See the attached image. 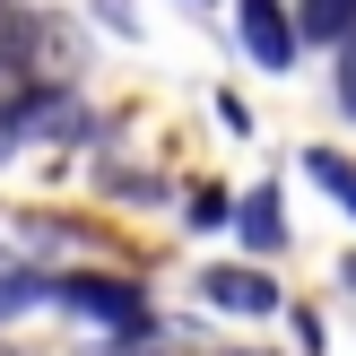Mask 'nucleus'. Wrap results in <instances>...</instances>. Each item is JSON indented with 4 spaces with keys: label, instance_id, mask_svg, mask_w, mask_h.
Returning a JSON list of instances; mask_svg holds the SVG:
<instances>
[{
    "label": "nucleus",
    "instance_id": "nucleus-12",
    "mask_svg": "<svg viewBox=\"0 0 356 356\" xmlns=\"http://www.w3.org/2000/svg\"><path fill=\"white\" fill-rule=\"evenodd\" d=\"M218 356H270V348H218Z\"/></svg>",
    "mask_w": 356,
    "mask_h": 356
},
{
    "label": "nucleus",
    "instance_id": "nucleus-11",
    "mask_svg": "<svg viewBox=\"0 0 356 356\" xmlns=\"http://www.w3.org/2000/svg\"><path fill=\"white\" fill-rule=\"evenodd\" d=\"M9 148H17V113L0 104V156H9Z\"/></svg>",
    "mask_w": 356,
    "mask_h": 356
},
{
    "label": "nucleus",
    "instance_id": "nucleus-10",
    "mask_svg": "<svg viewBox=\"0 0 356 356\" xmlns=\"http://www.w3.org/2000/svg\"><path fill=\"white\" fill-rule=\"evenodd\" d=\"M339 104H348V113H356V44L339 52Z\"/></svg>",
    "mask_w": 356,
    "mask_h": 356
},
{
    "label": "nucleus",
    "instance_id": "nucleus-6",
    "mask_svg": "<svg viewBox=\"0 0 356 356\" xmlns=\"http://www.w3.org/2000/svg\"><path fill=\"white\" fill-rule=\"evenodd\" d=\"M305 174H313V183H322L330 200L348 209V218H356V165H348L339 148H305Z\"/></svg>",
    "mask_w": 356,
    "mask_h": 356
},
{
    "label": "nucleus",
    "instance_id": "nucleus-1",
    "mask_svg": "<svg viewBox=\"0 0 356 356\" xmlns=\"http://www.w3.org/2000/svg\"><path fill=\"white\" fill-rule=\"evenodd\" d=\"M52 305H70V313H87L96 330H113V339H148V305H139V287H122V278H52Z\"/></svg>",
    "mask_w": 356,
    "mask_h": 356
},
{
    "label": "nucleus",
    "instance_id": "nucleus-5",
    "mask_svg": "<svg viewBox=\"0 0 356 356\" xmlns=\"http://www.w3.org/2000/svg\"><path fill=\"white\" fill-rule=\"evenodd\" d=\"M235 226H243V243H261V252H278V243H287V218H278V191L261 183L252 200L235 209Z\"/></svg>",
    "mask_w": 356,
    "mask_h": 356
},
{
    "label": "nucleus",
    "instance_id": "nucleus-4",
    "mask_svg": "<svg viewBox=\"0 0 356 356\" xmlns=\"http://www.w3.org/2000/svg\"><path fill=\"white\" fill-rule=\"evenodd\" d=\"M87 131V113L70 96H26L17 104V139H79Z\"/></svg>",
    "mask_w": 356,
    "mask_h": 356
},
{
    "label": "nucleus",
    "instance_id": "nucleus-3",
    "mask_svg": "<svg viewBox=\"0 0 356 356\" xmlns=\"http://www.w3.org/2000/svg\"><path fill=\"white\" fill-rule=\"evenodd\" d=\"M200 296H209L218 313H278V287H270L261 270H209Z\"/></svg>",
    "mask_w": 356,
    "mask_h": 356
},
{
    "label": "nucleus",
    "instance_id": "nucleus-8",
    "mask_svg": "<svg viewBox=\"0 0 356 356\" xmlns=\"http://www.w3.org/2000/svg\"><path fill=\"white\" fill-rule=\"evenodd\" d=\"M26 305H44V278H35L17 252H0V322H9V313H26Z\"/></svg>",
    "mask_w": 356,
    "mask_h": 356
},
{
    "label": "nucleus",
    "instance_id": "nucleus-7",
    "mask_svg": "<svg viewBox=\"0 0 356 356\" xmlns=\"http://www.w3.org/2000/svg\"><path fill=\"white\" fill-rule=\"evenodd\" d=\"M35 44H44V26H35L26 9H9V0H0V70H26Z\"/></svg>",
    "mask_w": 356,
    "mask_h": 356
},
{
    "label": "nucleus",
    "instance_id": "nucleus-9",
    "mask_svg": "<svg viewBox=\"0 0 356 356\" xmlns=\"http://www.w3.org/2000/svg\"><path fill=\"white\" fill-rule=\"evenodd\" d=\"M348 26H356V0H305V35L330 44V35H348Z\"/></svg>",
    "mask_w": 356,
    "mask_h": 356
},
{
    "label": "nucleus",
    "instance_id": "nucleus-2",
    "mask_svg": "<svg viewBox=\"0 0 356 356\" xmlns=\"http://www.w3.org/2000/svg\"><path fill=\"white\" fill-rule=\"evenodd\" d=\"M235 26H243V52H252L261 70H287V61H296V26H287V9H278V0H243Z\"/></svg>",
    "mask_w": 356,
    "mask_h": 356
}]
</instances>
